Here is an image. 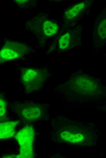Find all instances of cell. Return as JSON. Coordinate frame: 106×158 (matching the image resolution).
Listing matches in <instances>:
<instances>
[{
  "instance_id": "6da1fadb",
  "label": "cell",
  "mask_w": 106,
  "mask_h": 158,
  "mask_svg": "<svg viewBox=\"0 0 106 158\" xmlns=\"http://www.w3.org/2000/svg\"><path fill=\"white\" fill-rule=\"evenodd\" d=\"M19 71V81L25 91L29 93L39 91L43 87L48 75L45 70L34 67H21Z\"/></svg>"
},
{
  "instance_id": "7a4b0ae2",
  "label": "cell",
  "mask_w": 106,
  "mask_h": 158,
  "mask_svg": "<svg viewBox=\"0 0 106 158\" xmlns=\"http://www.w3.org/2000/svg\"><path fill=\"white\" fill-rule=\"evenodd\" d=\"M35 131L33 127L27 125L19 131L15 136L19 146V152L16 155L6 156L4 158H31L34 157V143Z\"/></svg>"
},
{
  "instance_id": "3957f363",
  "label": "cell",
  "mask_w": 106,
  "mask_h": 158,
  "mask_svg": "<svg viewBox=\"0 0 106 158\" xmlns=\"http://www.w3.org/2000/svg\"><path fill=\"white\" fill-rule=\"evenodd\" d=\"M33 51L32 47L25 43L6 40L0 49V64L9 61L23 59Z\"/></svg>"
},
{
  "instance_id": "277c9868",
  "label": "cell",
  "mask_w": 106,
  "mask_h": 158,
  "mask_svg": "<svg viewBox=\"0 0 106 158\" xmlns=\"http://www.w3.org/2000/svg\"><path fill=\"white\" fill-rule=\"evenodd\" d=\"M14 109L23 120L32 121L40 119L44 115L46 108L44 104L31 101L16 102Z\"/></svg>"
},
{
  "instance_id": "5b68a950",
  "label": "cell",
  "mask_w": 106,
  "mask_h": 158,
  "mask_svg": "<svg viewBox=\"0 0 106 158\" xmlns=\"http://www.w3.org/2000/svg\"><path fill=\"white\" fill-rule=\"evenodd\" d=\"M19 122L17 121L0 122V140L12 137L15 133L16 127Z\"/></svg>"
},
{
  "instance_id": "8992f818",
  "label": "cell",
  "mask_w": 106,
  "mask_h": 158,
  "mask_svg": "<svg viewBox=\"0 0 106 158\" xmlns=\"http://www.w3.org/2000/svg\"><path fill=\"white\" fill-rule=\"evenodd\" d=\"M76 33L69 32L60 37L59 41V47L61 50H67L73 43L78 40V36Z\"/></svg>"
},
{
  "instance_id": "52a82bcc",
  "label": "cell",
  "mask_w": 106,
  "mask_h": 158,
  "mask_svg": "<svg viewBox=\"0 0 106 158\" xmlns=\"http://www.w3.org/2000/svg\"><path fill=\"white\" fill-rule=\"evenodd\" d=\"M42 28L45 35L50 36L57 33L58 27L56 23L52 21L47 20L44 22Z\"/></svg>"
},
{
  "instance_id": "ba28073f",
  "label": "cell",
  "mask_w": 106,
  "mask_h": 158,
  "mask_svg": "<svg viewBox=\"0 0 106 158\" xmlns=\"http://www.w3.org/2000/svg\"><path fill=\"white\" fill-rule=\"evenodd\" d=\"M8 105L4 94L0 92V122H4L6 118Z\"/></svg>"
},
{
  "instance_id": "9c48e42d",
  "label": "cell",
  "mask_w": 106,
  "mask_h": 158,
  "mask_svg": "<svg viewBox=\"0 0 106 158\" xmlns=\"http://www.w3.org/2000/svg\"><path fill=\"white\" fill-rule=\"evenodd\" d=\"M62 134L61 133V136H63V138L64 140L70 142L77 143L81 141L84 138L83 136L80 133H75L68 131H65Z\"/></svg>"
},
{
  "instance_id": "30bf717a",
  "label": "cell",
  "mask_w": 106,
  "mask_h": 158,
  "mask_svg": "<svg viewBox=\"0 0 106 158\" xmlns=\"http://www.w3.org/2000/svg\"><path fill=\"white\" fill-rule=\"evenodd\" d=\"M84 6L85 4L84 3H82L76 5L68 11L66 15V17L68 19L73 18L84 8Z\"/></svg>"
},
{
  "instance_id": "8fae6325",
  "label": "cell",
  "mask_w": 106,
  "mask_h": 158,
  "mask_svg": "<svg viewBox=\"0 0 106 158\" xmlns=\"http://www.w3.org/2000/svg\"><path fill=\"white\" fill-rule=\"evenodd\" d=\"M98 34L102 39L106 38V20H103L99 24L98 29Z\"/></svg>"
}]
</instances>
